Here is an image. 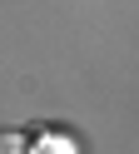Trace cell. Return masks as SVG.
Segmentation results:
<instances>
[{"label":"cell","instance_id":"obj_1","mask_svg":"<svg viewBox=\"0 0 139 154\" xmlns=\"http://www.w3.org/2000/svg\"><path fill=\"white\" fill-rule=\"evenodd\" d=\"M0 154H35L20 129H0Z\"/></svg>","mask_w":139,"mask_h":154}]
</instances>
